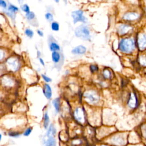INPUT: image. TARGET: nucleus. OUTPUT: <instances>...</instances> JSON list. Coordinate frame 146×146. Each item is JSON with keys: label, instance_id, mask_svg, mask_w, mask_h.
Returning a JSON list of instances; mask_svg holds the SVG:
<instances>
[{"label": "nucleus", "instance_id": "obj_1", "mask_svg": "<svg viewBox=\"0 0 146 146\" xmlns=\"http://www.w3.org/2000/svg\"><path fill=\"white\" fill-rule=\"evenodd\" d=\"M119 50L124 53L130 54L135 49V42L131 38H125L121 39L119 44Z\"/></svg>", "mask_w": 146, "mask_h": 146}, {"label": "nucleus", "instance_id": "obj_2", "mask_svg": "<svg viewBox=\"0 0 146 146\" xmlns=\"http://www.w3.org/2000/svg\"><path fill=\"white\" fill-rule=\"evenodd\" d=\"M75 34L76 36L84 39H90V32L87 26L84 25H80L78 26L75 30Z\"/></svg>", "mask_w": 146, "mask_h": 146}, {"label": "nucleus", "instance_id": "obj_3", "mask_svg": "<svg viewBox=\"0 0 146 146\" xmlns=\"http://www.w3.org/2000/svg\"><path fill=\"white\" fill-rule=\"evenodd\" d=\"M85 99L90 104H96L99 100V96L94 91H87L83 95Z\"/></svg>", "mask_w": 146, "mask_h": 146}, {"label": "nucleus", "instance_id": "obj_4", "mask_svg": "<svg viewBox=\"0 0 146 146\" xmlns=\"http://www.w3.org/2000/svg\"><path fill=\"white\" fill-rule=\"evenodd\" d=\"M137 45L140 51H144L146 50V34L144 33H141L138 34Z\"/></svg>", "mask_w": 146, "mask_h": 146}, {"label": "nucleus", "instance_id": "obj_5", "mask_svg": "<svg viewBox=\"0 0 146 146\" xmlns=\"http://www.w3.org/2000/svg\"><path fill=\"white\" fill-rule=\"evenodd\" d=\"M127 104L128 107L132 109H135L139 105V99L135 92H131L130 93Z\"/></svg>", "mask_w": 146, "mask_h": 146}, {"label": "nucleus", "instance_id": "obj_6", "mask_svg": "<svg viewBox=\"0 0 146 146\" xmlns=\"http://www.w3.org/2000/svg\"><path fill=\"white\" fill-rule=\"evenodd\" d=\"M71 16L73 18V22L75 24L78 22H85L86 21V17L83 16V12L80 10L72 12Z\"/></svg>", "mask_w": 146, "mask_h": 146}, {"label": "nucleus", "instance_id": "obj_7", "mask_svg": "<svg viewBox=\"0 0 146 146\" xmlns=\"http://www.w3.org/2000/svg\"><path fill=\"white\" fill-rule=\"evenodd\" d=\"M74 116H75V118L80 123H83L85 121L84 112L83 109L82 108L78 107L75 110Z\"/></svg>", "mask_w": 146, "mask_h": 146}, {"label": "nucleus", "instance_id": "obj_8", "mask_svg": "<svg viewBox=\"0 0 146 146\" xmlns=\"http://www.w3.org/2000/svg\"><path fill=\"white\" fill-rule=\"evenodd\" d=\"M7 66L10 70L12 71H16L19 67V63L17 59L12 57L7 59Z\"/></svg>", "mask_w": 146, "mask_h": 146}, {"label": "nucleus", "instance_id": "obj_9", "mask_svg": "<svg viewBox=\"0 0 146 146\" xmlns=\"http://www.w3.org/2000/svg\"><path fill=\"white\" fill-rule=\"evenodd\" d=\"M140 17V14L135 11H130V12H128L125 13L123 15V19L127 21H135L137 20Z\"/></svg>", "mask_w": 146, "mask_h": 146}, {"label": "nucleus", "instance_id": "obj_10", "mask_svg": "<svg viewBox=\"0 0 146 146\" xmlns=\"http://www.w3.org/2000/svg\"><path fill=\"white\" fill-rule=\"evenodd\" d=\"M132 30V27L131 26L125 25V24L120 25L117 29L118 33L120 35H125L129 33Z\"/></svg>", "mask_w": 146, "mask_h": 146}, {"label": "nucleus", "instance_id": "obj_11", "mask_svg": "<svg viewBox=\"0 0 146 146\" xmlns=\"http://www.w3.org/2000/svg\"><path fill=\"white\" fill-rule=\"evenodd\" d=\"M43 94L44 95V96H46V98L48 99H51V96H52V91H51V88L50 87V86L47 84H45L43 89Z\"/></svg>", "mask_w": 146, "mask_h": 146}, {"label": "nucleus", "instance_id": "obj_12", "mask_svg": "<svg viewBox=\"0 0 146 146\" xmlns=\"http://www.w3.org/2000/svg\"><path fill=\"white\" fill-rule=\"evenodd\" d=\"M86 48L84 46L80 45L75 47L71 52L74 54H83L86 52Z\"/></svg>", "mask_w": 146, "mask_h": 146}, {"label": "nucleus", "instance_id": "obj_13", "mask_svg": "<svg viewBox=\"0 0 146 146\" xmlns=\"http://www.w3.org/2000/svg\"><path fill=\"white\" fill-rule=\"evenodd\" d=\"M139 64L144 67H146V54H141L139 56Z\"/></svg>", "mask_w": 146, "mask_h": 146}, {"label": "nucleus", "instance_id": "obj_14", "mask_svg": "<svg viewBox=\"0 0 146 146\" xmlns=\"http://www.w3.org/2000/svg\"><path fill=\"white\" fill-rule=\"evenodd\" d=\"M51 57H52V61L54 63H58L60 59V56L59 52L55 51V52H52V55H51Z\"/></svg>", "mask_w": 146, "mask_h": 146}, {"label": "nucleus", "instance_id": "obj_15", "mask_svg": "<svg viewBox=\"0 0 146 146\" xmlns=\"http://www.w3.org/2000/svg\"><path fill=\"white\" fill-rule=\"evenodd\" d=\"M55 134V129L53 125L51 124L49 127V129L47 132V136L48 137H52Z\"/></svg>", "mask_w": 146, "mask_h": 146}, {"label": "nucleus", "instance_id": "obj_16", "mask_svg": "<svg viewBox=\"0 0 146 146\" xmlns=\"http://www.w3.org/2000/svg\"><path fill=\"white\" fill-rule=\"evenodd\" d=\"M50 49L51 51L55 52L58 50H59L60 47L57 43H56L55 42H52L50 44Z\"/></svg>", "mask_w": 146, "mask_h": 146}, {"label": "nucleus", "instance_id": "obj_17", "mask_svg": "<svg viewBox=\"0 0 146 146\" xmlns=\"http://www.w3.org/2000/svg\"><path fill=\"white\" fill-rule=\"evenodd\" d=\"M52 104H53L54 108H55V110L56 111V112H58L59 111V108H60L59 98H56L55 99H54L52 102Z\"/></svg>", "mask_w": 146, "mask_h": 146}, {"label": "nucleus", "instance_id": "obj_18", "mask_svg": "<svg viewBox=\"0 0 146 146\" xmlns=\"http://www.w3.org/2000/svg\"><path fill=\"white\" fill-rule=\"evenodd\" d=\"M45 146H55V141L53 137H48V139L46 143Z\"/></svg>", "mask_w": 146, "mask_h": 146}, {"label": "nucleus", "instance_id": "obj_19", "mask_svg": "<svg viewBox=\"0 0 146 146\" xmlns=\"http://www.w3.org/2000/svg\"><path fill=\"white\" fill-rule=\"evenodd\" d=\"M2 83L4 85L7 86H11L13 85V82L10 78H3L2 80Z\"/></svg>", "mask_w": 146, "mask_h": 146}, {"label": "nucleus", "instance_id": "obj_20", "mask_svg": "<svg viewBox=\"0 0 146 146\" xmlns=\"http://www.w3.org/2000/svg\"><path fill=\"white\" fill-rule=\"evenodd\" d=\"M49 117H48V115L47 114V112H46L44 113V128L47 129V127H48V124H49Z\"/></svg>", "mask_w": 146, "mask_h": 146}, {"label": "nucleus", "instance_id": "obj_21", "mask_svg": "<svg viewBox=\"0 0 146 146\" xmlns=\"http://www.w3.org/2000/svg\"><path fill=\"white\" fill-rule=\"evenodd\" d=\"M141 136L146 140V124H143L141 127Z\"/></svg>", "mask_w": 146, "mask_h": 146}, {"label": "nucleus", "instance_id": "obj_22", "mask_svg": "<svg viewBox=\"0 0 146 146\" xmlns=\"http://www.w3.org/2000/svg\"><path fill=\"white\" fill-rule=\"evenodd\" d=\"M51 29L54 31H58L59 29V25L56 22H53L51 23Z\"/></svg>", "mask_w": 146, "mask_h": 146}, {"label": "nucleus", "instance_id": "obj_23", "mask_svg": "<svg viewBox=\"0 0 146 146\" xmlns=\"http://www.w3.org/2000/svg\"><path fill=\"white\" fill-rule=\"evenodd\" d=\"M25 16L26 17V18L29 20H31V19H33L35 17V14L33 13V12H29V13H27L26 14H25Z\"/></svg>", "mask_w": 146, "mask_h": 146}, {"label": "nucleus", "instance_id": "obj_24", "mask_svg": "<svg viewBox=\"0 0 146 146\" xmlns=\"http://www.w3.org/2000/svg\"><path fill=\"white\" fill-rule=\"evenodd\" d=\"M8 10L9 11H10L11 13H13L17 11L18 10V8L16 6H14V5H10L9 6V8H8Z\"/></svg>", "mask_w": 146, "mask_h": 146}, {"label": "nucleus", "instance_id": "obj_25", "mask_svg": "<svg viewBox=\"0 0 146 146\" xmlns=\"http://www.w3.org/2000/svg\"><path fill=\"white\" fill-rule=\"evenodd\" d=\"M25 33L29 38H32L33 35H34L33 31L29 29H26L25 31Z\"/></svg>", "mask_w": 146, "mask_h": 146}, {"label": "nucleus", "instance_id": "obj_26", "mask_svg": "<svg viewBox=\"0 0 146 146\" xmlns=\"http://www.w3.org/2000/svg\"><path fill=\"white\" fill-rule=\"evenodd\" d=\"M21 9H22V11L26 12V13L30 12V8H29V6L27 4H24V5H22V6H21Z\"/></svg>", "mask_w": 146, "mask_h": 146}, {"label": "nucleus", "instance_id": "obj_27", "mask_svg": "<svg viewBox=\"0 0 146 146\" xmlns=\"http://www.w3.org/2000/svg\"><path fill=\"white\" fill-rule=\"evenodd\" d=\"M103 76L106 78H110V77L111 76V72L110 70H108V69L104 70L103 71Z\"/></svg>", "mask_w": 146, "mask_h": 146}, {"label": "nucleus", "instance_id": "obj_28", "mask_svg": "<svg viewBox=\"0 0 146 146\" xmlns=\"http://www.w3.org/2000/svg\"><path fill=\"white\" fill-rule=\"evenodd\" d=\"M45 18L47 20L51 22L53 20V15L50 13H47L45 14Z\"/></svg>", "mask_w": 146, "mask_h": 146}, {"label": "nucleus", "instance_id": "obj_29", "mask_svg": "<svg viewBox=\"0 0 146 146\" xmlns=\"http://www.w3.org/2000/svg\"><path fill=\"white\" fill-rule=\"evenodd\" d=\"M98 70V67L96 65H91L90 66V71L91 72H94Z\"/></svg>", "mask_w": 146, "mask_h": 146}, {"label": "nucleus", "instance_id": "obj_30", "mask_svg": "<svg viewBox=\"0 0 146 146\" xmlns=\"http://www.w3.org/2000/svg\"><path fill=\"white\" fill-rule=\"evenodd\" d=\"M31 131H32V129H31V128H27L26 131H25V133H24V136H29L30 134V133L31 132Z\"/></svg>", "mask_w": 146, "mask_h": 146}, {"label": "nucleus", "instance_id": "obj_31", "mask_svg": "<svg viewBox=\"0 0 146 146\" xmlns=\"http://www.w3.org/2000/svg\"><path fill=\"white\" fill-rule=\"evenodd\" d=\"M42 78L44 79V80L46 81V82H49L51 81V79L50 78H48V77L46 75H43V74H42Z\"/></svg>", "mask_w": 146, "mask_h": 146}, {"label": "nucleus", "instance_id": "obj_32", "mask_svg": "<svg viewBox=\"0 0 146 146\" xmlns=\"http://www.w3.org/2000/svg\"><path fill=\"white\" fill-rule=\"evenodd\" d=\"M9 135L11 136H13V137H17L19 135L18 133H17V132H10L9 133Z\"/></svg>", "mask_w": 146, "mask_h": 146}, {"label": "nucleus", "instance_id": "obj_33", "mask_svg": "<svg viewBox=\"0 0 146 146\" xmlns=\"http://www.w3.org/2000/svg\"><path fill=\"white\" fill-rule=\"evenodd\" d=\"M0 5L2 7H3L4 8L6 7V6H7V4H6V2H5L4 1H2V0H0Z\"/></svg>", "mask_w": 146, "mask_h": 146}, {"label": "nucleus", "instance_id": "obj_34", "mask_svg": "<svg viewBox=\"0 0 146 146\" xmlns=\"http://www.w3.org/2000/svg\"><path fill=\"white\" fill-rule=\"evenodd\" d=\"M37 33H38V34L39 36H43V32H42V31H40V30H37Z\"/></svg>", "mask_w": 146, "mask_h": 146}, {"label": "nucleus", "instance_id": "obj_35", "mask_svg": "<svg viewBox=\"0 0 146 146\" xmlns=\"http://www.w3.org/2000/svg\"><path fill=\"white\" fill-rule=\"evenodd\" d=\"M39 62H40V63L43 66H44V62L43 60L41 58H39Z\"/></svg>", "mask_w": 146, "mask_h": 146}, {"label": "nucleus", "instance_id": "obj_36", "mask_svg": "<svg viewBox=\"0 0 146 146\" xmlns=\"http://www.w3.org/2000/svg\"><path fill=\"white\" fill-rule=\"evenodd\" d=\"M144 11H145V15H146V7H145V9H144Z\"/></svg>", "mask_w": 146, "mask_h": 146}, {"label": "nucleus", "instance_id": "obj_37", "mask_svg": "<svg viewBox=\"0 0 146 146\" xmlns=\"http://www.w3.org/2000/svg\"><path fill=\"white\" fill-rule=\"evenodd\" d=\"M101 146H107V145H101Z\"/></svg>", "mask_w": 146, "mask_h": 146}]
</instances>
